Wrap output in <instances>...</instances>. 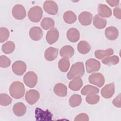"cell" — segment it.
<instances>
[{
    "label": "cell",
    "mask_w": 121,
    "mask_h": 121,
    "mask_svg": "<svg viewBox=\"0 0 121 121\" xmlns=\"http://www.w3.org/2000/svg\"><path fill=\"white\" fill-rule=\"evenodd\" d=\"M25 91L24 84L20 81H16L11 83L9 88L10 95L16 99H20L24 95Z\"/></svg>",
    "instance_id": "obj_1"
},
{
    "label": "cell",
    "mask_w": 121,
    "mask_h": 121,
    "mask_svg": "<svg viewBox=\"0 0 121 121\" xmlns=\"http://www.w3.org/2000/svg\"><path fill=\"white\" fill-rule=\"evenodd\" d=\"M85 73L84 64L82 62H77L74 63L67 74V77L69 79H72L73 78L79 76L82 77Z\"/></svg>",
    "instance_id": "obj_2"
},
{
    "label": "cell",
    "mask_w": 121,
    "mask_h": 121,
    "mask_svg": "<svg viewBox=\"0 0 121 121\" xmlns=\"http://www.w3.org/2000/svg\"><path fill=\"white\" fill-rule=\"evenodd\" d=\"M43 16V10L42 8L35 6L30 8L28 12V17L30 21L36 23L40 21Z\"/></svg>",
    "instance_id": "obj_3"
},
{
    "label": "cell",
    "mask_w": 121,
    "mask_h": 121,
    "mask_svg": "<svg viewBox=\"0 0 121 121\" xmlns=\"http://www.w3.org/2000/svg\"><path fill=\"white\" fill-rule=\"evenodd\" d=\"M23 80L26 86L30 88H33L36 86L37 83V76L33 71H28L24 75Z\"/></svg>",
    "instance_id": "obj_4"
},
{
    "label": "cell",
    "mask_w": 121,
    "mask_h": 121,
    "mask_svg": "<svg viewBox=\"0 0 121 121\" xmlns=\"http://www.w3.org/2000/svg\"><path fill=\"white\" fill-rule=\"evenodd\" d=\"M90 83L95 85L99 87H102L104 84L105 79L103 75L100 73H94L88 78Z\"/></svg>",
    "instance_id": "obj_5"
},
{
    "label": "cell",
    "mask_w": 121,
    "mask_h": 121,
    "mask_svg": "<svg viewBox=\"0 0 121 121\" xmlns=\"http://www.w3.org/2000/svg\"><path fill=\"white\" fill-rule=\"evenodd\" d=\"M86 70L88 73L98 71L101 67L100 62L93 58L88 59L85 63Z\"/></svg>",
    "instance_id": "obj_6"
},
{
    "label": "cell",
    "mask_w": 121,
    "mask_h": 121,
    "mask_svg": "<svg viewBox=\"0 0 121 121\" xmlns=\"http://www.w3.org/2000/svg\"><path fill=\"white\" fill-rule=\"evenodd\" d=\"M12 13L13 17L17 20H22L26 17V9L20 4H17L13 7Z\"/></svg>",
    "instance_id": "obj_7"
},
{
    "label": "cell",
    "mask_w": 121,
    "mask_h": 121,
    "mask_svg": "<svg viewBox=\"0 0 121 121\" xmlns=\"http://www.w3.org/2000/svg\"><path fill=\"white\" fill-rule=\"evenodd\" d=\"M40 97L39 92L35 89H31L27 91L25 95V100L26 102L30 105L36 103Z\"/></svg>",
    "instance_id": "obj_8"
},
{
    "label": "cell",
    "mask_w": 121,
    "mask_h": 121,
    "mask_svg": "<svg viewBox=\"0 0 121 121\" xmlns=\"http://www.w3.org/2000/svg\"><path fill=\"white\" fill-rule=\"evenodd\" d=\"M12 71L17 75L21 76L25 73L26 69V64L22 61L17 60L12 65Z\"/></svg>",
    "instance_id": "obj_9"
},
{
    "label": "cell",
    "mask_w": 121,
    "mask_h": 121,
    "mask_svg": "<svg viewBox=\"0 0 121 121\" xmlns=\"http://www.w3.org/2000/svg\"><path fill=\"white\" fill-rule=\"evenodd\" d=\"M44 11L49 14L54 15L58 11V7L56 3L52 0H46L43 5Z\"/></svg>",
    "instance_id": "obj_10"
},
{
    "label": "cell",
    "mask_w": 121,
    "mask_h": 121,
    "mask_svg": "<svg viewBox=\"0 0 121 121\" xmlns=\"http://www.w3.org/2000/svg\"><path fill=\"white\" fill-rule=\"evenodd\" d=\"M115 87L113 83L106 85L101 90V94L105 99L112 97L114 93Z\"/></svg>",
    "instance_id": "obj_11"
},
{
    "label": "cell",
    "mask_w": 121,
    "mask_h": 121,
    "mask_svg": "<svg viewBox=\"0 0 121 121\" xmlns=\"http://www.w3.org/2000/svg\"><path fill=\"white\" fill-rule=\"evenodd\" d=\"M59 33L56 28H53L49 30L46 35V40L48 43L52 44L58 39Z\"/></svg>",
    "instance_id": "obj_12"
},
{
    "label": "cell",
    "mask_w": 121,
    "mask_h": 121,
    "mask_svg": "<svg viewBox=\"0 0 121 121\" xmlns=\"http://www.w3.org/2000/svg\"><path fill=\"white\" fill-rule=\"evenodd\" d=\"M78 20L80 24L83 26L89 25L93 19L92 14L87 11H83L81 12L78 16Z\"/></svg>",
    "instance_id": "obj_13"
},
{
    "label": "cell",
    "mask_w": 121,
    "mask_h": 121,
    "mask_svg": "<svg viewBox=\"0 0 121 121\" xmlns=\"http://www.w3.org/2000/svg\"><path fill=\"white\" fill-rule=\"evenodd\" d=\"M35 115L37 120H51L52 114L47 110L46 111L36 108L35 111Z\"/></svg>",
    "instance_id": "obj_14"
},
{
    "label": "cell",
    "mask_w": 121,
    "mask_h": 121,
    "mask_svg": "<svg viewBox=\"0 0 121 121\" xmlns=\"http://www.w3.org/2000/svg\"><path fill=\"white\" fill-rule=\"evenodd\" d=\"M29 35L31 39L33 40L39 41L43 37V31L40 27L34 26L29 30Z\"/></svg>",
    "instance_id": "obj_15"
},
{
    "label": "cell",
    "mask_w": 121,
    "mask_h": 121,
    "mask_svg": "<svg viewBox=\"0 0 121 121\" xmlns=\"http://www.w3.org/2000/svg\"><path fill=\"white\" fill-rule=\"evenodd\" d=\"M98 15L104 17H109L112 16L111 9L106 5L99 4L97 8Z\"/></svg>",
    "instance_id": "obj_16"
},
{
    "label": "cell",
    "mask_w": 121,
    "mask_h": 121,
    "mask_svg": "<svg viewBox=\"0 0 121 121\" xmlns=\"http://www.w3.org/2000/svg\"><path fill=\"white\" fill-rule=\"evenodd\" d=\"M67 37L71 42H77L78 41L80 38L79 32L75 28H71L67 32Z\"/></svg>",
    "instance_id": "obj_17"
},
{
    "label": "cell",
    "mask_w": 121,
    "mask_h": 121,
    "mask_svg": "<svg viewBox=\"0 0 121 121\" xmlns=\"http://www.w3.org/2000/svg\"><path fill=\"white\" fill-rule=\"evenodd\" d=\"M104 34L105 37L110 40L116 39L119 35V31L117 28L114 26H110L105 30Z\"/></svg>",
    "instance_id": "obj_18"
},
{
    "label": "cell",
    "mask_w": 121,
    "mask_h": 121,
    "mask_svg": "<svg viewBox=\"0 0 121 121\" xmlns=\"http://www.w3.org/2000/svg\"><path fill=\"white\" fill-rule=\"evenodd\" d=\"M74 54V48L70 45L63 46L60 51V54L63 58L69 59L71 58Z\"/></svg>",
    "instance_id": "obj_19"
},
{
    "label": "cell",
    "mask_w": 121,
    "mask_h": 121,
    "mask_svg": "<svg viewBox=\"0 0 121 121\" xmlns=\"http://www.w3.org/2000/svg\"><path fill=\"white\" fill-rule=\"evenodd\" d=\"M83 86V81L80 77L77 76L72 79L69 84V87L71 90L77 91H78Z\"/></svg>",
    "instance_id": "obj_20"
},
{
    "label": "cell",
    "mask_w": 121,
    "mask_h": 121,
    "mask_svg": "<svg viewBox=\"0 0 121 121\" xmlns=\"http://www.w3.org/2000/svg\"><path fill=\"white\" fill-rule=\"evenodd\" d=\"M58 49L54 47L48 48L44 52V58L48 61L54 60L58 56Z\"/></svg>",
    "instance_id": "obj_21"
},
{
    "label": "cell",
    "mask_w": 121,
    "mask_h": 121,
    "mask_svg": "<svg viewBox=\"0 0 121 121\" xmlns=\"http://www.w3.org/2000/svg\"><path fill=\"white\" fill-rule=\"evenodd\" d=\"M26 108L25 105L21 102L15 104L13 107V112L17 116H22L26 112Z\"/></svg>",
    "instance_id": "obj_22"
},
{
    "label": "cell",
    "mask_w": 121,
    "mask_h": 121,
    "mask_svg": "<svg viewBox=\"0 0 121 121\" xmlns=\"http://www.w3.org/2000/svg\"><path fill=\"white\" fill-rule=\"evenodd\" d=\"M54 93L60 97H65L67 94V87L66 85L62 83H58L54 87Z\"/></svg>",
    "instance_id": "obj_23"
},
{
    "label": "cell",
    "mask_w": 121,
    "mask_h": 121,
    "mask_svg": "<svg viewBox=\"0 0 121 121\" xmlns=\"http://www.w3.org/2000/svg\"><path fill=\"white\" fill-rule=\"evenodd\" d=\"M78 52L82 54L87 53L91 50V46L89 43L86 41H80L77 46Z\"/></svg>",
    "instance_id": "obj_24"
},
{
    "label": "cell",
    "mask_w": 121,
    "mask_h": 121,
    "mask_svg": "<svg viewBox=\"0 0 121 121\" xmlns=\"http://www.w3.org/2000/svg\"><path fill=\"white\" fill-rule=\"evenodd\" d=\"M107 24L106 20L101 17L98 14H96L93 19V25L98 29L104 28Z\"/></svg>",
    "instance_id": "obj_25"
},
{
    "label": "cell",
    "mask_w": 121,
    "mask_h": 121,
    "mask_svg": "<svg viewBox=\"0 0 121 121\" xmlns=\"http://www.w3.org/2000/svg\"><path fill=\"white\" fill-rule=\"evenodd\" d=\"M113 52L114 51L112 48H109L105 50H98L95 51V55L97 59L102 60L107 56L112 55Z\"/></svg>",
    "instance_id": "obj_26"
},
{
    "label": "cell",
    "mask_w": 121,
    "mask_h": 121,
    "mask_svg": "<svg viewBox=\"0 0 121 121\" xmlns=\"http://www.w3.org/2000/svg\"><path fill=\"white\" fill-rule=\"evenodd\" d=\"M64 21L67 24H72L77 20V17L75 14L72 11H66L63 16Z\"/></svg>",
    "instance_id": "obj_27"
},
{
    "label": "cell",
    "mask_w": 121,
    "mask_h": 121,
    "mask_svg": "<svg viewBox=\"0 0 121 121\" xmlns=\"http://www.w3.org/2000/svg\"><path fill=\"white\" fill-rule=\"evenodd\" d=\"M2 51L5 54H10L15 49V43L11 41L6 42L2 45Z\"/></svg>",
    "instance_id": "obj_28"
},
{
    "label": "cell",
    "mask_w": 121,
    "mask_h": 121,
    "mask_svg": "<svg viewBox=\"0 0 121 121\" xmlns=\"http://www.w3.org/2000/svg\"><path fill=\"white\" fill-rule=\"evenodd\" d=\"M41 26L44 30H48L53 28L54 26V20L50 17H44L41 22Z\"/></svg>",
    "instance_id": "obj_29"
},
{
    "label": "cell",
    "mask_w": 121,
    "mask_h": 121,
    "mask_svg": "<svg viewBox=\"0 0 121 121\" xmlns=\"http://www.w3.org/2000/svg\"><path fill=\"white\" fill-rule=\"evenodd\" d=\"M82 101L81 95L77 94L72 95L69 99V104L72 107H75L79 106Z\"/></svg>",
    "instance_id": "obj_30"
},
{
    "label": "cell",
    "mask_w": 121,
    "mask_h": 121,
    "mask_svg": "<svg viewBox=\"0 0 121 121\" xmlns=\"http://www.w3.org/2000/svg\"><path fill=\"white\" fill-rule=\"evenodd\" d=\"M119 58L116 55L107 56L102 59V62L105 65H116L119 62Z\"/></svg>",
    "instance_id": "obj_31"
},
{
    "label": "cell",
    "mask_w": 121,
    "mask_h": 121,
    "mask_svg": "<svg viewBox=\"0 0 121 121\" xmlns=\"http://www.w3.org/2000/svg\"><path fill=\"white\" fill-rule=\"evenodd\" d=\"M70 62L69 59L62 58L58 62V68L59 70L62 72H67L69 68Z\"/></svg>",
    "instance_id": "obj_32"
},
{
    "label": "cell",
    "mask_w": 121,
    "mask_h": 121,
    "mask_svg": "<svg viewBox=\"0 0 121 121\" xmlns=\"http://www.w3.org/2000/svg\"><path fill=\"white\" fill-rule=\"evenodd\" d=\"M99 92V89L98 88L90 85H87L85 86L81 90V94L84 95H86L90 93L98 94Z\"/></svg>",
    "instance_id": "obj_33"
},
{
    "label": "cell",
    "mask_w": 121,
    "mask_h": 121,
    "mask_svg": "<svg viewBox=\"0 0 121 121\" xmlns=\"http://www.w3.org/2000/svg\"><path fill=\"white\" fill-rule=\"evenodd\" d=\"M100 100V96L93 93H90L86 95V102L90 104H95L98 103Z\"/></svg>",
    "instance_id": "obj_34"
},
{
    "label": "cell",
    "mask_w": 121,
    "mask_h": 121,
    "mask_svg": "<svg viewBox=\"0 0 121 121\" xmlns=\"http://www.w3.org/2000/svg\"><path fill=\"white\" fill-rule=\"evenodd\" d=\"M12 98L6 94L0 95V104L2 106H8L12 102Z\"/></svg>",
    "instance_id": "obj_35"
},
{
    "label": "cell",
    "mask_w": 121,
    "mask_h": 121,
    "mask_svg": "<svg viewBox=\"0 0 121 121\" xmlns=\"http://www.w3.org/2000/svg\"><path fill=\"white\" fill-rule=\"evenodd\" d=\"M9 36V30L5 27L0 28V42L1 43L6 41Z\"/></svg>",
    "instance_id": "obj_36"
},
{
    "label": "cell",
    "mask_w": 121,
    "mask_h": 121,
    "mask_svg": "<svg viewBox=\"0 0 121 121\" xmlns=\"http://www.w3.org/2000/svg\"><path fill=\"white\" fill-rule=\"evenodd\" d=\"M10 59L5 55H1L0 57V66L3 68H6L10 65Z\"/></svg>",
    "instance_id": "obj_37"
},
{
    "label": "cell",
    "mask_w": 121,
    "mask_h": 121,
    "mask_svg": "<svg viewBox=\"0 0 121 121\" xmlns=\"http://www.w3.org/2000/svg\"><path fill=\"white\" fill-rule=\"evenodd\" d=\"M75 121H89L88 116L85 113H81L78 114L74 119Z\"/></svg>",
    "instance_id": "obj_38"
},
{
    "label": "cell",
    "mask_w": 121,
    "mask_h": 121,
    "mask_svg": "<svg viewBox=\"0 0 121 121\" xmlns=\"http://www.w3.org/2000/svg\"><path fill=\"white\" fill-rule=\"evenodd\" d=\"M112 104L116 107L121 108V94L116 96L112 101Z\"/></svg>",
    "instance_id": "obj_39"
},
{
    "label": "cell",
    "mask_w": 121,
    "mask_h": 121,
    "mask_svg": "<svg viewBox=\"0 0 121 121\" xmlns=\"http://www.w3.org/2000/svg\"><path fill=\"white\" fill-rule=\"evenodd\" d=\"M121 8L120 7H115L113 9V15L115 17L119 19H121Z\"/></svg>",
    "instance_id": "obj_40"
},
{
    "label": "cell",
    "mask_w": 121,
    "mask_h": 121,
    "mask_svg": "<svg viewBox=\"0 0 121 121\" xmlns=\"http://www.w3.org/2000/svg\"><path fill=\"white\" fill-rule=\"evenodd\" d=\"M106 2L112 7L117 6L119 5V0H106Z\"/></svg>",
    "instance_id": "obj_41"
}]
</instances>
